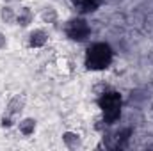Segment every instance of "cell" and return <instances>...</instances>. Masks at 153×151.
Listing matches in <instances>:
<instances>
[{"instance_id":"cell-1","label":"cell","mask_w":153,"mask_h":151,"mask_svg":"<svg viewBox=\"0 0 153 151\" xmlns=\"http://www.w3.org/2000/svg\"><path fill=\"white\" fill-rule=\"evenodd\" d=\"M112 62V50L105 43H94L85 52V66L91 71H100L109 68Z\"/></svg>"},{"instance_id":"cell-2","label":"cell","mask_w":153,"mask_h":151,"mask_svg":"<svg viewBox=\"0 0 153 151\" xmlns=\"http://www.w3.org/2000/svg\"><path fill=\"white\" fill-rule=\"evenodd\" d=\"M98 107L103 112V119L107 124H112L119 119L121 114V94L116 91H107L98 98Z\"/></svg>"},{"instance_id":"cell-3","label":"cell","mask_w":153,"mask_h":151,"mask_svg":"<svg viewBox=\"0 0 153 151\" xmlns=\"http://www.w3.org/2000/svg\"><path fill=\"white\" fill-rule=\"evenodd\" d=\"M89 34H91V27L82 18H73L66 23V36L73 41H84L89 38Z\"/></svg>"},{"instance_id":"cell-4","label":"cell","mask_w":153,"mask_h":151,"mask_svg":"<svg viewBox=\"0 0 153 151\" xmlns=\"http://www.w3.org/2000/svg\"><path fill=\"white\" fill-rule=\"evenodd\" d=\"M46 41H48V36H46V32L41 30V29H36V30H32V32L29 34V44H30L32 48H41V46H45Z\"/></svg>"},{"instance_id":"cell-5","label":"cell","mask_w":153,"mask_h":151,"mask_svg":"<svg viewBox=\"0 0 153 151\" xmlns=\"http://www.w3.org/2000/svg\"><path fill=\"white\" fill-rule=\"evenodd\" d=\"M62 142L66 144L68 150H78V148H82V137L76 132H64L62 133Z\"/></svg>"},{"instance_id":"cell-6","label":"cell","mask_w":153,"mask_h":151,"mask_svg":"<svg viewBox=\"0 0 153 151\" xmlns=\"http://www.w3.org/2000/svg\"><path fill=\"white\" fill-rule=\"evenodd\" d=\"M23 105H25V101H23V98H22L20 94L13 96V98L9 100V103H7V115H11V117L18 115V114L23 110Z\"/></svg>"},{"instance_id":"cell-7","label":"cell","mask_w":153,"mask_h":151,"mask_svg":"<svg viewBox=\"0 0 153 151\" xmlns=\"http://www.w3.org/2000/svg\"><path fill=\"white\" fill-rule=\"evenodd\" d=\"M32 11L29 7H22L18 13H16V23L22 25V27H27L29 23H32Z\"/></svg>"},{"instance_id":"cell-8","label":"cell","mask_w":153,"mask_h":151,"mask_svg":"<svg viewBox=\"0 0 153 151\" xmlns=\"http://www.w3.org/2000/svg\"><path fill=\"white\" fill-rule=\"evenodd\" d=\"M18 130H20V133H23L25 137H29V135H32L34 130H36V121H34L32 117H25V119L20 121Z\"/></svg>"},{"instance_id":"cell-9","label":"cell","mask_w":153,"mask_h":151,"mask_svg":"<svg viewBox=\"0 0 153 151\" xmlns=\"http://www.w3.org/2000/svg\"><path fill=\"white\" fill-rule=\"evenodd\" d=\"M71 4L80 13H93L96 9V5H98L96 0H71Z\"/></svg>"},{"instance_id":"cell-10","label":"cell","mask_w":153,"mask_h":151,"mask_svg":"<svg viewBox=\"0 0 153 151\" xmlns=\"http://www.w3.org/2000/svg\"><path fill=\"white\" fill-rule=\"evenodd\" d=\"M41 20H43L45 23H55V21H57V11H55L52 5L45 7L43 13H41Z\"/></svg>"},{"instance_id":"cell-11","label":"cell","mask_w":153,"mask_h":151,"mask_svg":"<svg viewBox=\"0 0 153 151\" xmlns=\"http://www.w3.org/2000/svg\"><path fill=\"white\" fill-rule=\"evenodd\" d=\"M0 18H2V21H5V23H14V21H16V13H14L13 7L5 5V7H2V11H0Z\"/></svg>"},{"instance_id":"cell-12","label":"cell","mask_w":153,"mask_h":151,"mask_svg":"<svg viewBox=\"0 0 153 151\" xmlns=\"http://www.w3.org/2000/svg\"><path fill=\"white\" fill-rule=\"evenodd\" d=\"M5 44H7V39H5V36H4L2 32H0V48H4Z\"/></svg>"}]
</instances>
